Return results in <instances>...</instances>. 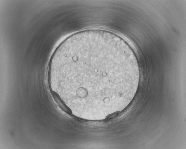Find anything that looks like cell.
I'll list each match as a JSON object with an SVG mask.
<instances>
[{
	"instance_id": "6da1fadb",
	"label": "cell",
	"mask_w": 186,
	"mask_h": 149,
	"mask_svg": "<svg viewBox=\"0 0 186 149\" xmlns=\"http://www.w3.org/2000/svg\"><path fill=\"white\" fill-rule=\"evenodd\" d=\"M51 94L55 101L59 107L65 113L69 115H72V112L62 100L58 94L54 91H52Z\"/></svg>"
}]
</instances>
